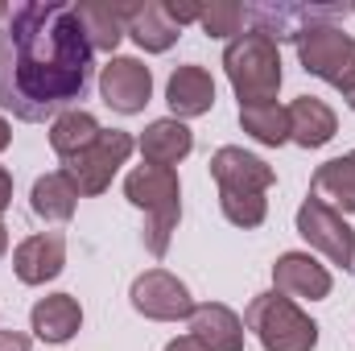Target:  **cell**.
<instances>
[{"instance_id":"obj_22","label":"cell","mask_w":355,"mask_h":351,"mask_svg":"<svg viewBox=\"0 0 355 351\" xmlns=\"http://www.w3.org/2000/svg\"><path fill=\"white\" fill-rule=\"evenodd\" d=\"M99 132L103 128H99V120L91 116L87 108H67L62 116L50 120V149L58 153V162H67V157L83 153Z\"/></svg>"},{"instance_id":"obj_24","label":"cell","mask_w":355,"mask_h":351,"mask_svg":"<svg viewBox=\"0 0 355 351\" xmlns=\"http://www.w3.org/2000/svg\"><path fill=\"white\" fill-rule=\"evenodd\" d=\"M240 128H244L257 145L277 149V145L289 141V112H285L277 99H272V103H248V108H240Z\"/></svg>"},{"instance_id":"obj_29","label":"cell","mask_w":355,"mask_h":351,"mask_svg":"<svg viewBox=\"0 0 355 351\" xmlns=\"http://www.w3.org/2000/svg\"><path fill=\"white\" fill-rule=\"evenodd\" d=\"M8 203H12V174L0 166V215L8 211Z\"/></svg>"},{"instance_id":"obj_5","label":"cell","mask_w":355,"mask_h":351,"mask_svg":"<svg viewBox=\"0 0 355 351\" xmlns=\"http://www.w3.org/2000/svg\"><path fill=\"white\" fill-rule=\"evenodd\" d=\"M352 12V4H322V0H261V4H244V21L252 25V33H265L268 42H302L310 29L318 25H335Z\"/></svg>"},{"instance_id":"obj_15","label":"cell","mask_w":355,"mask_h":351,"mask_svg":"<svg viewBox=\"0 0 355 351\" xmlns=\"http://www.w3.org/2000/svg\"><path fill=\"white\" fill-rule=\"evenodd\" d=\"M124 37H132L145 54H166L182 37L170 12H166V0H145V4H124Z\"/></svg>"},{"instance_id":"obj_1","label":"cell","mask_w":355,"mask_h":351,"mask_svg":"<svg viewBox=\"0 0 355 351\" xmlns=\"http://www.w3.org/2000/svg\"><path fill=\"white\" fill-rule=\"evenodd\" d=\"M95 50L75 4L25 0L0 25V108L42 124L79 108L91 87Z\"/></svg>"},{"instance_id":"obj_25","label":"cell","mask_w":355,"mask_h":351,"mask_svg":"<svg viewBox=\"0 0 355 351\" xmlns=\"http://www.w3.org/2000/svg\"><path fill=\"white\" fill-rule=\"evenodd\" d=\"M198 29L207 33V37H240L244 33V4H236V0H211V4H202V17H198Z\"/></svg>"},{"instance_id":"obj_35","label":"cell","mask_w":355,"mask_h":351,"mask_svg":"<svg viewBox=\"0 0 355 351\" xmlns=\"http://www.w3.org/2000/svg\"><path fill=\"white\" fill-rule=\"evenodd\" d=\"M352 12H355V4H352Z\"/></svg>"},{"instance_id":"obj_7","label":"cell","mask_w":355,"mask_h":351,"mask_svg":"<svg viewBox=\"0 0 355 351\" xmlns=\"http://www.w3.org/2000/svg\"><path fill=\"white\" fill-rule=\"evenodd\" d=\"M297 62L306 75L331 83L335 91H347L355 83V37L339 25H318L297 42Z\"/></svg>"},{"instance_id":"obj_16","label":"cell","mask_w":355,"mask_h":351,"mask_svg":"<svg viewBox=\"0 0 355 351\" xmlns=\"http://www.w3.org/2000/svg\"><path fill=\"white\" fill-rule=\"evenodd\" d=\"M29 331L42 343H71L83 331V306H79V298L75 293L37 298L33 310H29Z\"/></svg>"},{"instance_id":"obj_10","label":"cell","mask_w":355,"mask_h":351,"mask_svg":"<svg viewBox=\"0 0 355 351\" xmlns=\"http://www.w3.org/2000/svg\"><path fill=\"white\" fill-rule=\"evenodd\" d=\"M99 99L120 116L145 112V103L153 99V71L128 54L107 58V67H99Z\"/></svg>"},{"instance_id":"obj_21","label":"cell","mask_w":355,"mask_h":351,"mask_svg":"<svg viewBox=\"0 0 355 351\" xmlns=\"http://www.w3.org/2000/svg\"><path fill=\"white\" fill-rule=\"evenodd\" d=\"M310 194L339 215H355V149L322 162L310 178Z\"/></svg>"},{"instance_id":"obj_34","label":"cell","mask_w":355,"mask_h":351,"mask_svg":"<svg viewBox=\"0 0 355 351\" xmlns=\"http://www.w3.org/2000/svg\"><path fill=\"white\" fill-rule=\"evenodd\" d=\"M8 12H12V8H8V4L0 0V21H8Z\"/></svg>"},{"instance_id":"obj_23","label":"cell","mask_w":355,"mask_h":351,"mask_svg":"<svg viewBox=\"0 0 355 351\" xmlns=\"http://www.w3.org/2000/svg\"><path fill=\"white\" fill-rule=\"evenodd\" d=\"M75 8L87 29L91 50H103L116 58V46L124 42V4H75Z\"/></svg>"},{"instance_id":"obj_8","label":"cell","mask_w":355,"mask_h":351,"mask_svg":"<svg viewBox=\"0 0 355 351\" xmlns=\"http://www.w3.org/2000/svg\"><path fill=\"white\" fill-rule=\"evenodd\" d=\"M297 236L314 252H322L331 264L355 268V232H352V223H347V215L331 211L314 194H306V203L297 207Z\"/></svg>"},{"instance_id":"obj_13","label":"cell","mask_w":355,"mask_h":351,"mask_svg":"<svg viewBox=\"0 0 355 351\" xmlns=\"http://www.w3.org/2000/svg\"><path fill=\"white\" fill-rule=\"evenodd\" d=\"M62 268H67V236L62 232H37L12 248V273L21 285H46Z\"/></svg>"},{"instance_id":"obj_11","label":"cell","mask_w":355,"mask_h":351,"mask_svg":"<svg viewBox=\"0 0 355 351\" xmlns=\"http://www.w3.org/2000/svg\"><path fill=\"white\" fill-rule=\"evenodd\" d=\"M211 178L219 194H268V186L277 182V170L240 145H223L211 153Z\"/></svg>"},{"instance_id":"obj_20","label":"cell","mask_w":355,"mask_h":351,"mask_svg":"<svg viewBox=\"0 0 355 351\" xmlns=\"http://www.w3.org/2000/svg\"><path fill=\"white\" fill-rule=\"evenodd\" d=\"M79 198H83V194H79L75 178L67 174V170L42 174L33 182V190H29V207H33V215L46 219V223H67V219H75Z\"/></svg>"},{"instance_id":"obj_2","label":"cell","mask_w":355,"mask_h":351,"mask_svg":"<svg viewBox=\"0 0 355 351\" xmlns=\"http://www.w3.org/2000/svg\"><path fill=\"white\" fill-rule=\"evenodd\" d=\"M124 198L145 211V248L149 257H166L170 240L182 219V182L178 170H162V166H137L124 178Z\"/></svg>"},{"instance_id":"obj_31","label":"cell","mask_w":355,"mask_h":351,"mask_svg":"<svg viewBox=\"0 0 355 351\" xmlns=\"http://www.w3.org/2000/svg\"><path fill=\"white\" fill-rule=\"evenodd\" d=\"M8 145H12V124H8V120L0 116V153H4Z\"/></svg>"},{"instance_id":"obj_6","label":"cell","mask_w":355,"mask_h":351,"mask_svg":"<svg viewBox=\"0 0 355 351\" xmlns=\"http://www.w3.org/2000/svg\"><path fill=\"white\" fill-rule=\"evenodd\" d=\"M132 153H137V137H132V132H124V128H103L83 153H75V157L62 162V170L75 178L79 194L95 198V194H103V190L112 186V178L120 174V166H128Z\"/></svg>"},{"instance_id":"obj_9","label":"cell","mask_w":355,"mask_h":351,"mask_svg":"<svg viewBox=\"0 0 355 351\" xmlns=\"http://www.w3.org/2000/svg\"><path fill=\"white\" fill-rule=\"evenodd\" d=\"M128 302L149 323H182V318L194 314V298H190L186 281H178L166 268H145L141 277H132Z\"/></svg>"},{"instance_id":"obj_12","label":"cell","mask_w":355,"mask_h":351,"mask_svg":"<svg viewBox=\"0 0 355 351\" xmlns=\"http://www.w3.org/2000/svg\"><path fill=\"white\" fill-rule=\"evenodd\" d=\"M272 289L293 302H322L331 298L335 277L314 252H281L272 261Z\"/></svg>"},{"instance_id":"obj_14","label":"cell","mask_w":355,"mask_h":351,"mask_svg":"<svg viewBox=\"0 0 355 351\" xmlns=\"http://www.w3.org/2000/svg\"><path fill=\"white\" fill-rule=\"evenodd\" d=\"M166 103L174 112V120H194V116H207L215 108V79L207 67L198 62H186V67H174L170 83H166Z\"/></svg>"},{"instance_id":"obj_27","label":"cell","mask_w":355,"mask_h":351,"mask_svg":"<svg viewBox=\"0 0 355 351\" xmlns=\"http://www.w3.org/2000/svg\"><path fill=\"white\" fill-rule=\"evenodd\" d=\"M166 12H170V21H174L178 29H182V25H190V21L202 17V4H194V0H166Z\"/></svg>"},{"instance_id":"obj_33","label":"cell","mask_w":355,"mask_h":351,"mask_svg":"<svg viewBox=\"0 0 355 351\" xmlns=\"http://www.w3.org/2000/svg\"><path fill=\"white\" fill-rule=\"evenodd\" d=\"M343 103H347V108H352V112H355V83H352V87H347V91H343Z\"/></svg>"},{"instance_id":"obj_19","label":"cell","mask_w":355,"mask_h":351,"mask_svg":"<svg viewBox=\"0 0 355 351\" xmlns=\"http://www.w3.org/2000/svg\"><path fill=\"white\" fill-rule=\"evenodd\" d=\"M137 149H141L145 166L174 170L178 162H186V157L194 153V132H190V124L166 116V120H153V124L137 137Z\"/></svg>"},{"instance_id":"obj_32","label":"cell","mask_w":355,"mask_h":351,"mask_svg":"<svg viewBox=\"0 0 355 351\" xmlns=\"http://www.w3.org/2000/svg\"><path fill=\"white\" fill-rule=\"evenodd\" d=\"M4 252H8V228L0 223V261H4Z\"/></svg>"},{"instance_id":"obj_4","label":"cell","mask_w":355,"mask_h":351,"mask_svg":"<svg viewBox=\"0 0 355 351\" xmlns=\"http://www.w3.org/2000/svg\"><path fill=\"white\" fill-rule=\"evenodd\" d=\"M244 331H252L265 351H314L318 348V323L293 298H285L277 289L257 293L248 302Z\"/></svg>"},{"instance_id":"obj_30","label":"cell","mask_w":355,"mask_h":351,"mask_svg":"<svg viewBox=\"0 0 355 351\" xmlns=\"http://www.w3.org/2000/svg\"><path fill=\"white\" fill-rule=\"evenodd\" d=\"M166 351H207V348H202L194 335H178V339H170V343H166Z\"/></svg>"},{"instance_id":"obj_26","label":"cell","mask_w":355,"mask_h":351,"mask_svg":"<svg viewBox=\"0 0 355 351\" xmlns=\"http://www.w3.org/2000/svg\"><path fill=\"white\" fill-rule=\"evenodd\" d=\"M219 211L232 228L252 232L268 219V198L265 194H219Z\"/></svg>"},{"instance_id":"obj_28","label":"cell","mask_w":355,"mask_h":351,"mask_svg":"<svg viewBox=\"0 0 355 351\" xmlns=\"http://www.w3.org/2000/svg\"><path fill=\"white\" fill-rule=\"evenodd\" d=\"M29 335H21V331H0V351H29Z\"/></svg>"},{"instance_id":"obj_18","label":"cell","mask_w":355,"mask_h":351,"mask_svg":"<svg viewBox=\"0 0 355 351\" xmlns=\"http://www.w3.org/2000/svg\"><path fill=\"white\" fill-rule=\"evenodd\" d=\"M285 112H289V141L302 145V149H322L339 132L335 108L327 99H318V95H297Z\"/></svg>"},{"instance_id":"obj_3","label":"cell","mask_w":355,"mask_h":351,"mask_svg":"<svg viewBox=\"0 0 355 351\" xmlns=\"http://www.w3.org/2000/svg\"><path fill=\"white\" fill-rule=\"evenodd\" d=\"M223 71H227V83L236 91L240 108H248V103H272L277 91H281V79H285L277 42H268L265 33H252V29L227 42Z\"/></svg>"},{"instance_id":"obj_17","label":"cell","mask_w":355,"mask_h":351,"mask_svg":"<svg viewBox=\"0 0 355 351\" xmlns=\"http://www.w3.org/2000/svg\"><path fill=\"white\" fill-rule=\"evenodd\" d=\"M190 323V335L202 343L207 351H244V318L223 306V302H202L194 306V314L186 318Z\"/></svg>"}]
</instances>
